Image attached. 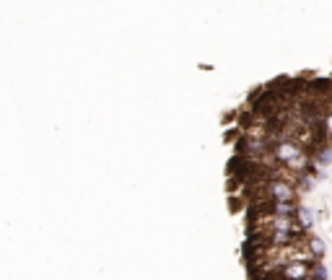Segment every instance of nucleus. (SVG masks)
Returning a JSON list of instances; mask_svg holds the SVG:
<instances>
[{
	"label": "nucleus",
	"mask_w": 332,
	"mask_h": 280,
	"mask_svg": "<svg viewBox=\"0 0 332 280\" xmlns=\"http://www.w3.org/2000/svg\"><path fill=\"white\" fill-rule=\"evenodd\" d=\"M314 161L317 164H322V166H327V164H332V145H319V150H317V156H314Z\"/></svg>",
	"instance_id": "nucleus-3"
},
{
	"label": "nucleus",
	"mask_w": 332,
	"mask_h": 280,
	"mask_svg": "<svg viewBox=\"0 0 332 280\" xmlns=\"http://www.w3.org/2000/svg\"><path fill=\"white\" fill-rule=\"evenodd\" d=\"M304 242H306V249L312 252V257H314L317 262H322V257H324V242H322V239H319V236H314L312 231H306Z\"/></svg>",
	"instance_id": "nucleus-1"
},
{
	"label": "nucleus",
	"mask_w": 332,
	"mask_h": 280,
	"mask_svg": "<svg viewBox=\"0 0 332 280\" xmlns=\"http://www.w3.org/2000/svg\"><path fill=\"white\" fill-rule=\"evenodd\" d=\"M296 218H299V223L304 226V231H312V226H314V216H312V210H309V208L299 205V213H296Z\"/></svg>",
	"instance_id": "nucleus-2"
},
{
	"label": "nucleus",
	"mask_w": 332,
	"mask_h": 280,
	"mask_svg": "<svg viewBox=\"0 0 332 280\" xmlns=\"http://www.w3.org/2000/svg\"><path fill=\"white\" fill-rule=\"evenodd\" d=\"M329 272H332V267H329Z\"/></svg>",
	"instance_id": "nucleus-4"
}]
</instances>
